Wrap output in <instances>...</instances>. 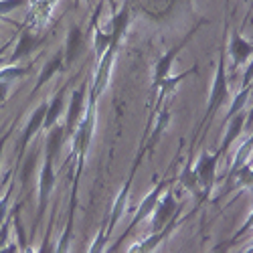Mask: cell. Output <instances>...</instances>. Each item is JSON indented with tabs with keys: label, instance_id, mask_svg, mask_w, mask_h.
Segmentation results:
<instances>
[{
	"label": "cell",
	"instance_id": "1",
	"mask_svg": "<svg viewBox=\"0 0 253 253\" xmlns=\"http://www.w3.org/2000/svg\"><path fill=\"white\" fill-rule=\"evenodd\" d=\"M95 101L97 95L93 91H89V99L85 103V116L79 122V126L73 132V156H77V168H75V176L73 182L79 184V176L83 172V164H85V154L89 150V142L93 136V128H95Z\"/></svg>",
	"mask_w": 253,
	"mask_h": 253
},
{
	"label": "cell",
	"instance_id": "2",
	"mask_svg": "<svg viewBox=\"0 0 253 253\" xmlns=\"http://www.w3.org/2000/svg\"><path fill=\"white\" fill-rule=\"evenodd\" d=\"M168 186H170V180H160V182H156V186L152 188V191H150V195L148 197H146L142 203H140V207H138V211H136V215H134V219H132V223L128 225V227H126V231H124V235L118 239V243L114 245V249L112 251H118L120 249V245L126 241V239H128V235L132 233V231L146 219V217H148V215H152V211H154V207H156V203H158V199L162 197V193L166 191V188Z\"/></svg>",
	"mask_w": 253,
	"mask_h": 253
},
{
	"label": "cell",
	"instance_id": "3",
	"mask_svg": "<svg viewBox=\"0 0 253 253\" xmlns=\"http://www.w3.org/2000/svg\"><path fill=\"white\" fill-rule=\"evenodd\" d=\"M227 93H229V83H227V73H225V53L221 49L219 63H217V75H215V81H213V87H211V97H209V105H207V112H205V118H203V126L213 118V114L225 103Z\"/></svg>",
	"mask_w": 253,
	"mask_h": 253
},
{
	"label": "cell",
	"instance_id": "4",
	"mask_svg": "<svg viewBox=\"0 0 253 253\" xmlns=\"http://www.w3.org/2000/svg\"><path fill=\"white\" fill-rule=\"evenodd\" d=\"M55 160L45 154V162L43 168H41V178H39V207H37V223L33 227V231L37 229V225L43 221L45 217V211L49 207V197L53 193V186H55V168H53Z\"/></svg>",
	"mask_w": 253,
	"mask_h": 253
},
{
	"label": "cell",
	"instance_id": "5",
	"mask_svg": "<svg viewBox=\"0 0 253 253\" xmlns=\"http://www.w3.org/2000/svg\"><path fill=\"white\" fill-rule=\"evenodd\" d=\"M47 101H43V103H39V108L31 114V118H29V122H27V126H25V130H23V138H20V144H18V154H16V168L14 170H18V164H20V160H23V156H25V152H27V148H29V144H31V140L37 136V132L43 128V122H45V114H47Z\"/></svg>",
	"mask_w": 253,
	"mask_h": 253
},
{
	"label": "cell",
	"instance_id": "6",
	"mask_svg": "<svg viewBox=\"0 0 253 253\" xmlns=\"http://www.w3.org/2000/svg\"><path fill=\"white\" fill-rule=\"evenodd\" d=\"M182 207L176 203V199H174V193L170 191V188H166V193H164V197H160L158 199V203H156V207H154V217H152V233L154 231H160L168 221H170L178 211H180Z\"/></svg>",
	"mask_w": 253,
	"mask_h": 253
},
{
	"label": "cell",
	"instance_id": "7",
	"mask_svg": "<svg viewBox=\"0 0 253 253\" xmlns=\"http://www.w3.org/2000/svg\"><path fill=\"white\" fill-rule=\"evenodd\" d=\"M219 150L215 154H209V152H203L199 162H197V176L201 180V186H203V195L205 199H209L211 195V188L215 186V172H217V164H219Z\"/></svg>",
	"mask_w": 253,
	"mask_h": 253
},
{
	"label": "cell",
	"instance_id": "8",
	"mask_svg": "<svg viewBox=\"0 0 253 253\" xmlns=\"http://www.w3.org/2000/svg\"><path fill=\"white\" fill-rule=\"evenodd\" d=\"M118 43H110V47L105 49V53L99 57V65H97V71H95V79H93V85H91V91L99 97L105 89L110 81V73H112V65H114V57L118 53Z\"/></svg>",
	"mask_w": 253,
	"mask_h": 253
},
{
	"label": "cell",
	"instance_id": "9",
	"mask_svg": "<svg viewBox=\"0 0 253 253\" xmlns=\"http://www.w3.org/2000/svg\"><path fill=\"white\" fill-rule=\"evenodd\" d=\"M41 43H43V39L37 37L31 29H23V33L16 37V47H14V51H12V55L6 59L4 65H16L18 61H23L27 55H31Z\"/></svg>",
	"mask_w": 253,
	"mask_h": 253
},
{
	"label": "cell",
	"instance_id": "10",
	"mask_svg": "<svg viewBox=\"0 0 253 253\" xmlns=\"http://www.w3.org/2000/svg\"><path fill=\"white\" fill-rule=\"evenodd\" d=\"M85 93H87V83H81V87L71 93V103H69L67 122H65V136H73V132L77 128L81 114L85 110Z\"/></svg>",
	"mask_w": 253,
	"mask_h": 253
},
{
	"label": "cell",
	"instance_id": "11",
	"mask_svg": "<svg viewBox=\"0 0 253 253\" xmlns=\"http://www.w3.org/2000/svg\"><path fill=\"white\" fill-rule=\"evenodd\" d=\"M83 47H85V37L79 27H71L67 35V43H65V53H63V67L69 69L73 63L79 59Z\"/></svg>",
	"mask_w": 253,
	"mask_h": 253
},
{
	"label": "cell",
	"instance_id": "12",
	"mask_svg": "<svg viewBox=\"0 0 253 253\" xmlns=\"http://www.w3.org/2000/svg\"><path fill=\"white\" fill-rule=\"evenodd\" d=\"M193 35V33H191ZM191 35H188L180 45H176V47H172L170 51H168L166 55H162V59L156 63V67H154V79H152V91H158V85L160 83L170 75V67H172V63H174V59H176V55L180 53V49L188 43V39H191Z\"/></svg>",
	"mask_w": 253,
	"mask_h": 253
},
{
	"label": "cell",
	"instance_id": "13",
	"mask_svg": "<svg viewBox=\"0 0 253 253\" xmlns=\"http://www.w3.org/2000/svg\"><path fill=\"white\" fill-rule=\"evenodd\" d=\"M178 180H180V184L186 188L188 193H193L195 197H199V201H201V203H203V201H207V199H205V195H203V186H201V180H199V176H197V170L193 168V154L188 156L186 166L182 168V172L178 174Z\"/></svg>",
	"mask_w": 253,
	"mask_h": 253
},
{
	"label": "cell",
	"instance_id": "14",
	"mask_svg": "<svg viewBox=\"0 0 253 253\" xmlns=\"http://www.w3.org/2000/svg\"><path fill=\"white\" fill-rule=\"evenodd\" d=\"M229 53H231V59H233V67L237 69L241 63H245L251 55H253V45H249L247 41L235 31L231 35V45H229Z\"/></svg>",
	"mask_w": 253,
	"mask_h": 253
},
{
	"label": "cell",
	"instance_id": "15",
	"mask_svg": "<svg viewBox=\"0 0 253 253\" xmlns=\"http://www.w3.org/2000/svg\"><path fill=\"white\" fill-rule=\"evenodd\" d=\"M176 223H178V215H174L170 221H168L160 231H154V233L148 237V239H146V241H142L140 245H136L132 251H152L154 247H158L168 235H170L172 233V231L176 229Z\"/></svg>",
	"mask_w": 253,
	"mask_h": 253
},
{
	"label": "cell",
	"instance_id": "16",
	"mask_svg": "<svg viewBox=\"0 0 253 253\" xmlns=\"http://www.w3.org/2000/svg\"><path fill=\"white\" fill-rule=\"evenodd\" d=\"M63 108H65V87H61V89L57 91V95H55V97L49 101V105H47V114H45V122H43V128H45V130L53 128V126L57 124V120H59Z\"/></svg>",
	"mask_w": 253,
	"mask_h": 253
},
{
	"label": "cell",
	"instance_id": "17",
	"mask_svg": "<svg viewBox=\"0 0 253 253\" xmlns=\"http://www.w3.org/2000/svg\"><path fill=\"white\" fill-rule=\"evenodd\" d=\"M63 69V53H57L55 57H51L45 65H43V69H41V75H39V79H37V85L33 87V95L45 85V83L57 73V71H61ZM31 95V97H33Z\"/></svg>",
	"mask_w": 253,
	"mask_h": 253
},
{
	"label": "cell",
	"instance_id": "18",
	"mask_svg": "<svg viewBox=\"0 0 253 253\" xmlns=\"http://www.w3.org/2000/svg\"><path fill=\"white\" fill-rule=\"evenodd\" d=\"M229 122H231V124H229V130H227V134H225V138H223V142H221V146H219V154H221V156L229 150V146L233 144V140L241 134L243 124H245V116L237 112V114H235L233 118H231Z\"/></svg>",
	"mask_w": 253,
	"mask_h": 253
},
{
	"label": "cell",
	"instance_id": "19",
	"mask_svg": "<svg viewBox=\"0 0 253 253\" xmlns=\"http://www.w3.org/2000/svg\"><path fill=\"white\" fill-rule=\"evenodd\" d=\"M63 140H65V126L55 124L53 128H49L45 154H49L53 160H57V156H59V152H61V146H63Z\"/></svg>",
	"mask_w": 253,
	"mask_h": 253
},
{
	"label": "cell",
	"instance_id": "20",
	"mask_svg": "<svg viewBox=\"0 0 253 253\" xmlns=\"http://www.w3.org/2000/svg\"><path fill=\"white\" fill-rule=\"evenodd\" d=\"M37 160H39V150H31L27 156H23V160H20L18 168H20V184L23 186H27V182L31 180L33 170L37 166Z\"/></svg>",
	"mask_w": 253,
	"mask_h": 253
},
{
	"label": "cell",
	"instance_id": "21",
	"mask_svg": "<svg viewBox=\"0 0 253 253\" xmlns=\"http://www.w3.org/2000/svg\"><path fill=\"white\" fill-rule=\"evenodd\" d=\"M91 29H93V47H95V53H97V57H101L105 53V49L110 47V35H105L101 29H97L95 23H91Z\"/></svg>",
	"mask_w": 253,
	"mask_h": 253
},
{
	"label": "cell",
	"instance_id": "22",
	"mask_svg": "<svg viewBox=\"0 0 253 253\" xmlns=\"http://www.w3.org/2000/svg\"><path fill=\"white\" fill-rule=\"evenodd\" d=\"M168 120H170V114H168V110H162V112H160V118H158V124H156V128H154V132H152V136H150V142H148V146H146V148H152V146L158 142L160 132H164V128L168 126Z\"/></svg>",
	"mask_w": 253,
	"mask_h": 253
},
{
	"label": "cell",
	"instance_id": "23",
	"mask_svg": "<svg viewBox=\"0 0 253 253\" xmlns=\"http://www.w3.org/2000/svg\"><path fill=\"white\" fill-rule=\"evenodd\" d=\"M14 184H16V182H10V180H8L6 193H4L2 199H0V225H2V221H4L6 215H8V203H10V197H12V191H14Z\"/></svg>",
	"mask_w": 253,
	"mask_h": 253
},
{
	"label": "cell",
	"instance_id": "24",
	"mask_svg": "<svg viewBox=\"0 0 253 253\" xmlns=\"http://www.w3.org/2000/svg\"><path fill=\"white\" fill-rule=\"evenodd\" d=\"M29 2V0H0V16H4L20 6H25Z\"/></svg>",
	"mask_w": 253,
	"mask_h": 253
},
{
	"label": "cell",
	"instance_id": "25",
	"mask_svg": "<svg viewBox=\"0 0 253 253\" xmlns=\"http://www.w3.org/2000/svg\"><path fill=\"white\" fill-rule=\"evenodd\" d=\"M247 95H249V87H243V91L235 97V101H233V105H231V110H229V114H227V118L231 120V118H233L241 108H243V103L247 101Z\"/></svg>",
	"mask_w": 253,
	"mask_h": 253
},
{
	"label": "cell",
	"instance_id": "26",
	"mask_svg": "<svg viewBox=\"0 0 253 253\" xmlns=\"http://www.w3.org/2000/svg\"><path fill=\"white\" fill-rule=\"evenodd\" d=\"M10 221H12V213L6 215V219L0 225V249H2L6 243H8V237H10Z\"/></svg>",
	"mask_w": 253,
	"mask_h": 253
},
{
	"label": "cell",
	"instance_id": "27",
	"mask_svg": "<svg viewBox=\"0 0 253 253\" xmlns=\"http://www.w3.org/2000/svg\"><path fill=\"white\" fill-rule=\"evenodd\" d=\"M239 180H241V184H253V168L245 166L239 172Z\"/></svg>",
	"mask_w": 253,
	"mask_h": 253
},
{
	"label": "cell",
	"instance_id": "28",
	"mask_svg": "<svg viewBox=\"0 0 253 253\" xmlns=\"http://www.w3.org/2000/svg\"><path fill=\"white\" fill-rule=\"evenodd\" d=\"M8 97V81L6 79H0V105H2Z\"/></svg>",
	"mask_w": 253,
	"mask_h": 253
},
{
	"label": "cell",
	"instance_id": "29",
	"mask_svg": "<svg viewBox=\"0 0 253 253\" xmlns=\"http://www.w3.org/2000/svg\"><path fill=\"white\" fill-rule=\"evenodd\" d=\"M55 2H57V0H43V2H41V16H47Z\"/></svg>",
	"mask_w": 253,
	"mask_h": 253
},
{
	"label": "cell",
	"instance_id": "30",
	"mask_svg": "<svg viewBox=\"0 0 253 253\" xmlns=\"http://www.w3.org/2000/svg\"><path fill=\"white\" fill-rule=\"evenodd\" d=\"M14 39H16V37H14ZM14 39H8V41H6V43H4L2 47H0V67H2V65H4V63H6V59H4L2 55H4V53H6V49H8L10 45H12V41H14Z\"/></svg>",
	"mask_w": 253,
	"mask_h": 253
},
{
	"label": "cell",
	"instance_id": "31",
	"mask_svg": "<svg viewBox=\"0 0 253 253\" xmlns=\"http://www.w3.org/2000/svg\"><path fill=\"white\" fill-rule=\"evenodd\" d=\"M10 132H12V130H8L6 134H2V138H0V162H2V152H4V146H6L8 138H10Z\"/></svg>",
	"mask_w": 253,
	"mask_h": 253
},
{
	"label": "cell",
	"instance_id": "32",
	"mask_svg": "<svg viewBox=\"0 0 253 253\" xmlns=\"http://www.w3.org/2000/svg\"><path fill=\"white\" fill-rule=\"evenodd\" d=\"M253 79V61H251V65L247 67V73H245V77H243V87H247L249 85V81Z\"/></svg>",
	"mask_w": 253,
	"mask_h": 253
},
{
	"label": "cell",
	"instance_id": "33",
	"mask_svg": "<svg viewBox=\"0 0 253 253\" xmlns=\"http://www.w3.org/2000/svg\"><path fill=\"white\" fill-rule=\"evenodd\" d=\"M251 227H253V213L249 215V219H247V223H245V225H243V227L239 229V235H241V233H245V231H249Z\"/></svg>",
	"mask_w": 253,
	"mask_h": 253
},
{
	"label": "cell",
	"instance_id": "34",
	"mask_svg": "<svg viewBox=\"0 0 253 253\" xmlns=\"http://www.w3.org/2000/svg\"><path fill=\"white\" fill-rule=\"evenodd\" d=\"M0 251H2V253H12V251H18V245H14V243H6Z\"/></svg>",
	"mask_w": 253,
	"mask_h": 253
},
{
	"label": "cell",
	"instance_id": "35",
	"mask_svg": "<svg viewBox=\"0 0 253 253\" xmlns=\"http://www.w3.org/2000/svg\"><path fill=\"white\" fill-rule=\"evenodd\" d=\"M108 2H110V4H112V6H114V4H116V0H108Z\"/></svg>",
	"mask_w": 253,
	"mask_h": 253
},
{
	"label": "cell",
	"instance_id": "36",
	"mask_svg": "<svg viewBox=\"0 0 253 253\" xmlns=\"http://www.w3.org/2000/svg\"><path fill=\"white\" fill-rule=\"evenodd\" d=\"M0 23H2V16H0Z\"/></svg>",
	"mask_w": 253,
	"mask_h": 253
},
{
	"label": "cell",
	"instance_id": "37",
	"mask_svg": "<svg viewBox=\"0 0 253 253\" xmlns=\"http://www.w3.org/2000/svg\"><path fill=\"white\" fill-rule=\"evenodd\" d=\"M251 2H253V0H251Z\"/></svg>",
	"mask_w": 253,
	"mask_h": 253
}]
</instances>
